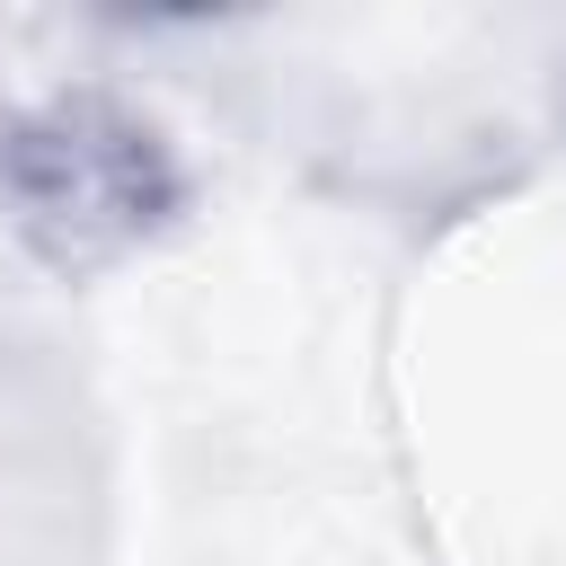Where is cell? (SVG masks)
I'll use <instances>...</instances> for the list:
<instances>
[{
	"mask_svg": "<svg viewBox=\"0 0 566 566\" xmlns=\"http://www.w3.org/2000/svg\"><path fill=\"white\" fill-rule=\"evenodd\" d=\"M177 212L186 168L168 133L115 88H53L0 106V221L62 283L142 256L150 239L177 230Z\"/></svg>",
	"mask_w": 566,
	"mask_h": 566,
	"instance_id": "6da1fadb",
	"label": "cell"
}]
</instances>
